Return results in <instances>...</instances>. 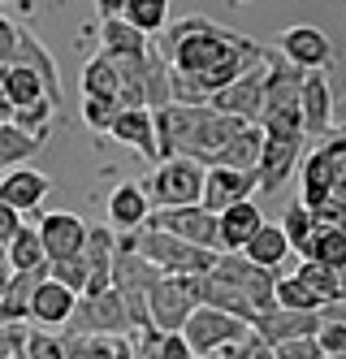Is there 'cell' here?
<instances>
[{
    "mask_svg": "<svg viewBox=\"0 0 346 359\" xmlns=\"http://www.w3.org/2000/svg\"><path fill=\"white\" fill-rule=\"evenodd\" d=\"M57 109L48 104V100H39V104H31V109H18L13 113V126L22 135H31L35 143H48V135H52V126H57Z\"/></svg>",
    "mask_w": 346,
    "mask_h": 359,
    "instance_id": "obj_35",
    "label": "cell"
},
{
    "mask_svg": "<svg viewBox=\"0 0 346 359\" xmlns=\"http://www.w3.org/2000/svg\"><path fill=\"white\" fill-rule=\"evenodd\" d=\"M264 225V212H260V203L247 199V203H234V208H225L217 217V251L225 255H238L251 238H255V229Z\"/></svg>",
    "mask_w": 346,
    "mask_h": 359,
    "instance_id": "obj_16",
    "label": "cell"
},
{
    "mask_svg": "<svg viewBox=\"0 0 346 359\" xmlns=\"http://www.w3.org/2000/svg\"><path fill=\"white\" fill-rule=\"evenodd\" d=\"M247 264H255V269H264V273H277L286 260H290V243H286V234H281V225H273V221H264L260 229H255V238L238 251Z\"/></svg>",
    "mask_w": 346,
    "mask_h": 359,
    "instance_id": "obj_22",
    "label": "cell"
},
{
    "mask_svg": "<svg viewBox=\"0 0 346 359\" xmlns=\"http://www.w3.org/2000/svg\"><path fill=\"white\" fill-rule=\"evenodd\" d=\"M13 48H18V22L0 13V65L13 61Z\"/></svg>",
    "mask_w": 346,
    "mask_h": 359,
    "instance_id": "obj_41",
    "label": "cell"
},
{
    "mask_svg": "<svg viewBox=\"0 0 346 359\" xmlns=\"http://www.w3.org/2000/svg\"><path fill=\"white\" fill-rule=\"evenodd\" d=\"M26 225V217H18L13 208H5V203H0V251H5L13 238H18V229Z\"/></svg>",
    "mask_w": 346,
    "mask_h": 359,
    "instance_id": "obj_42",
    "label": "cell"
},
{
    "mask_svg": "<svg viewBox=\"0 0 346 359\" xmlns=\"http://www.w3.org/2000/svg\"><path fill=\"white\" fill-rule=\"evenodd\" d=\"M69 338H130V312L117 290H104L91 299H78L69 316Z\"/></svg>",
    "mask_w": 346,
    "mask_h": 359,
    "instance_id": "obj_6",
    "label": "cell"
},
{
    "mask_svg": "<svg viewBox=\"0 0 346 359\" xmlns=\"http://www.w3.org/2000/svg\"><path fill=\"white\" fill-rule=\"evenodd\" d=\"M83 95L87 100H117L121 95V74H117V65L109 61V57H91L87 65H83Z\"/></svg>",
    "mask_w": 346,
    "mask_h": 359,
    "instance_id": "obj_28",
    "label": "cell"
},
{
    "mask_svg": "<svg viewBox=\"0 0 346 359\" xmlns=\"http://www.w3.org/2000/svg\"><path fill=\"white\" fill-rule=\"evenodd\" d=\"M48 277L52 281H57V286H65L69 294H78V299H83L87 294V260H83V255H69V260H57V264H48Z\"/></svg>",
    "mask_w": 346,
    "mask_h": 359,
    "instance_id": "obj_36",
    "label": "cell"
},
{
    "mask_svg": "<svg viewBox=\"0 0 346 359\" xmlns=\"http://www.w3.org/2000/svg\"><path fill=\"white\" fill-rule=\"evenodd\" d=\"M295 281L312 294V299H321V307H329V303H342V286H338V273L333 269H325V264H312V260H303L299 269H295Z\"/></svg>",
    "mask_w": 346,
    "mask_h": 359,
    "instance_id": "obj_31",
    "label": "cell"
},
{
    "mask_svg": "<svg viewBox=\"0 0 346 359\" xmlns=\"http://www.w3.org/2000/svg\"><path fill=\"white\" fill-rule=\"evenodd\" d=\"M325 325V316H299V312H281V307H264L251 320V333L264 346H290V342H307L316 338V329Z\"/></svg>",
    "mask_w": 346,
    "mask_h": 359,
    "instance_id": "obj_12",
    "label": "cell"
},
{
    "mask_svg": "<svg viewBox=\"0 0 346 359\" xmlns=\"http://www.w3.org/2000/svg\"><path fill=\"white\" fill-rule=\"evenodd\" d=\"M0 91L9 95V104H13V113L18 109H31V104H39V100H48V91H44V79L35 69H26V65H0ZM52 104V100H48ZM57 109V104H52Z\"/></svg>",
    "mask_w": 346,
    "mask_h": 359,
    "instance_id": "obj_26",
    "label": "cell"
},
{
    "mask_svg": "<svg viewBox=\"0 0 346 359\" xmlns=\"http://www.w3.org/2000/svg\"><path fill=\"white\" fill-rule=\"evenodd\" d=\"M48 187H52V182H48L39 169L22 165V169H13V173L0 177V203H5V208H13L18 217H31V212H39Z\"/></svg>",
    "mask_w": 346,
    "mask_h": 359,
    "instance_id": "obj_15",
    "label": "cell"
},
{
    "mask_svg": "<svg viewBox=\"0 0 346 359\" xmlns=\"http://www.w3.org/2000/svg\"><path fill=\"white\" fill-rule=\"evenodd\" d=\"M143 195L152 203V212H161V208H195L199 195H204V165L186 161V156L161 161L143 177Z\"/></svg>",
    "mask_w": 346,
    "mask_h": 359,
    "instance_id": "obj_3",
    "label": "cell"
},
{
    "mask_svg": "<svg viewBox=\"0 0 346 359\" xmlns=\"http://www.w3.org/2000/svg\"><path fill=\"white\" fill-rule=\"evenodd\" d=\"M312 212V221L321 225V229H342L346 234V199H325V203H316V208H307Z\"/></svg>",
    "mask_w": 346,
    "mask_h": 359,
    "instance_id": "obj_39",
    "label": "cell"
},
{
    "mask_svg": "<svg viewBox=\"0 0 346 359\" xmlns=\"http://www.w3.org/2000/svg\"><path fill=\"white\" fill-rule=\"evenodd\" d=\"M255 173H234V169H204V195H199V208L221 217L225 208H234V203H247L255 195Z\"/></svg>",
    "mask_w": 346,
    "mask_h": 359,
    "instance_id": "obj_13",
    "label": "cell"
},
{
    "mask_svg": "<svg viewBox=\"0 0 346 359\" xmlns=\"http://www.w3.org/2000/svg\"><path fill=\"white\" fill-rule=\"evenodd\" d=\"M152 217V203L143 195V182H117L109 195V229H121V234H139Z\"/></svg>",
    "mask_w": 346,
    "mask_h": 359,
    "instance_id": "obj_19",
    "label": "cell"
},
{
    "mask_svg": "<svg viewBox=\"0 0 346 359\" xmlns=\"http://www.w3.org/2000/svg\"><path fill=\"white\" fill-rule=\"evenodd\" d=\"M130 243V251H139L143 260L152 269H161L165 277H204L212 273V264H217V255L221 251H204V247H191V243H182V238H169L161 234V229H139V234H121Z\"/></svg>",
    "mask_w": 346,
    "mask_h": 359,
    "instance_id": "obj_2",
    "label": "cell"
},
{
    "mask_svg": "<svg viewBox=\"0 0 346 359\" xmlns=\"http://www.w3.org/2000/svg\"><path fill=\"white\" fill-rule=\"evenodd\" d=\"M273 307H281V312H299V316H321V312H325L321 299H312L299 281H295V273H290V277H277V286H273Z\"/></svg>",
    "mask_w": 346,
    "mask_h": 359,
    "instance_id": "obj_33",
    "label": "cell"
},
{
    "mask_svg": "<svg viewBox=\"0 0 346 359\" xmlns=\"http://www.w3.org/2000/svg\"><path fill=\"white\" fill-rule=\"evenodd\" d=\"M147 229H161L169 238H182L191 247H204V251H217V217L204 212L199 203L195 208H161L147 217Z\"/></svg>",
    "mask_w": 346,
    "mask_h": 359,
    "instance_id": "obj_9",
    "label": "cell"
},
{
    "mask_svg": "<svg viewBox=\"0 0 346 359\" xmlns=\"http://www.w3.org/2000/svg\"><path fill=\"white\" fill-rule=\"evenodd\" d=\"M121 22L130 31H139L143 39L161 35L169 27V5L165 0H121Z\"/></svg>",
    "mask_w": 346,
    "mask_h": 359,
    "instance_id": "obj_27",
    "label": "cell"
},
{
    "mask_svg": "<svg viewBox=\"0 0 346 359\" xmlns=\"http://www.w3.org/2000/svg\"><path fill=\"white\" fill-rule=\"evenodd\" d=\"M303 156V143H277V139H264V151H260V165H255V187L260 191H281L290 182Z\"/></svg>",
    "mask_w": 346,
    "mask_h": 359,
    "instance_id": "obj_21",
    "label": "cell"
},
{
    "mask_svg": "<svg viewBox=\"0 0 346 359\" xmlns=\"http://www.w3.org/2000/svg\"><path fill=\"white\" fill-rule=\"evenodd\" d=\"M35 234H39V247H44V260L57 264V260H69V255H83L87 221L74 217V212H44Z\"/></svg>",
    "mask_w": 346,
    "mask_h": 359,
    "instance_id": "obj_10",
    "label": "cell"
},
{
    "mask_svg": "<svg viewBox=\"0 0 346 359\" xmlns=\"http://www.w3.org/2000/svg\"><path fill=\"white\" fill-rule=\"evenodd\" d=\"M247 338H251V325L234 320L225 312H212V307H195L191 320L182 325V342L195 359H217L221 351L247 342Z\"/></svg>",
    "mask_w": 346,
    "mask_h": 359,
    "instance_id": "obj_4",
    "label": "cell"
},
{
    "mask_svg": "<svg viewBox=\"0 0 346 359\" xmlns=\"http://www.w3.org/2000/svg\"><path fill=\"white\" fill-rule=\"evenodd\" d=\"M5 255V264H9V273H35V269H44L48 260H44V247H39V234H35V225H22L18 229V238L0 251Z\"/></svg>",
    "mask_w": 346,
    "mask_h": 359,
    "instance_id": "obj_29",
    "label": "cell"
},
{
    "mask_svg": "<svg viewBox=\"0 0 346 359\" xmlns=\"http://www.w3.org/2000/svg\"><path fill=\"white\" fill-rule=\"evenodd\" d=\"M208 109H212V113H221V117H234V121L255 126L260 113H264V61L251 65L243 79H234L229 87H221L217 95L208 100Z\"/></svg>",
    "mask_w": 346,
    "mask_h": 359,
    "instance_id": "obj_8",
    "label": "cell"
},
{
    "mask_svg": "<svg viewBox=\"0 0 346 359\" xmlns=\"http://www.w3.org/2000/svg\"><path fill=\"white\" fill-rule=\"evenodd\" d=\"M173 74H186L208 100L234 79H243L251 65L264 61V43L225 31L208 18H182L173 27H165V43L156 48Z\"/></svg>",
    "mask_w": 346,
    "mask_h": 359,
    "instance_id": "obj_1",
    "label": "cell"
},
{
    "mask_svg": "<svg viewBox=\"0 0 346 359\" xmlns=\"http://www.w3.org/2000/svg\"><path fill=\"white\" fill-rule=\"evenodd\" d=\"M13 121V104H9V95L0 91V126H9Z\"/></svg>",
    "mask_w": 346,
    "mask_h": 359,
    "instance_id": "obj_44",
    "label": "cell"
},
{
    "mask_svg": "<svg viewBox=\"0 0 346 359\" xmlns=\"http://www.w3.org/2000/svg\"><path fill=\"white\" fill-rule=\"evenodd\" d=\"M199 307V277H161L147 290V325L156 333H182Z\"/></svg>",
    "mask_w": 346,
    "mask_h": 359,
    "instance_id": "obj_5",
    "label": "cell"
},
{
    "mask_svg": "<svg viewBox=\"0 0 346 359\" xmlns=\"http://www.w3.org/2000/svg\"><path fill=\"white\" fill-rule=\"evenodd\" d=\"M9 277H13V273H9V264H5V255H0V299H5V286H9Z\"/></svg>",
    "mask_w": 346,
    "mask_h": 359,
    "instance_id": "obj_45",
    "label": "cell"
},
{
    "mask_svg": "<svg viewBox=\"0 0 346 359\" xmlns=\"http://www.w3.org/2000/svg\"><path fill=\"white\" fill-rule=\"evenodd\" d=\"M18 359H65V338L48 329H26V346Z\"/></svg>",
    "mask_w": 346,
    "mask_h": 359,
    "instance_id": "obj_37",
    "label": "cell"
},
{
    "mask_svg": "<svg viewBox=\"0 0 346 359\" xmlns=\"http://www.w3.org/2000/svg\"><path fill=\"white\" fill-rule=\"evenodd\" d=\"M260 151H264V135H260V126H243L225 147H221V156L212 161L217 169H234V173H255L260 165ZM208 165V169H212Z\"/></svg>",
    "mask_w": 346,
    "mask_h": 359,
    "instance_id": "obj_25",
    "label": "cell"
},
{
    "mask_svg": "<svg viewBox=\"0 0 346 359\" xmlns=\"http://www.w3.org/2000/svg\"><path fill=\"white\" fill-rule=\"evenodd\" d=\"M9 65H26V69H35L39 79H44V91H48V100L57 104V113H61V74H57V61H52V53L48 48L26 31V27H18V48H13V61Z\"/></svg>",
    "mask_w": 346,
    "mask_h": 359,
    "instance_id": "obj_17",
    "label": "cell"
},
{
    "mask_svg": "<svg viewBox=\"0 0 346 359\" xmlns=\"http://www.w3.org/2000/svg\"><path fill=\"white\" fill-rule=\"evenodd\" d=\"M117 113H121L117 100H87V95H83V121L91 126L95 135H109V126H113Z\"/></svg>",
    "mask_w": 346,
    "mask_h": 359,
    "instance_id": "obj_38",
    "label": "cell"
},
{
    "mask_svg": "<svg viewBox=\"0 0 346 359\" xmlns=\"http://www.w3.org/2000/svg\"><path fill=\"white\" fill-rule=\"evenodd\" d=\"M74 307H78V294H69L65 286H57V281H39L35 286V294H31V316L26 320H35L39 329H65L69 325V316H74Z\"/></svg>",
    "mask_w": 346,
    "mask_h": 359,
    "instance_id": "obj_20",
    "label": "cell"
},
{
    "mask_svg": "<svg viewBox=\"0 0 346 359\" xmlns=\"http://www.w3.org/2000/svg\"><path fill=\"white\" fill-rule=\"evenodd\" d=\"M212 273H217L221 281H229V286L243 294L255 312H264V307H273V286H277V273H264L255 264H247L243 255H217V264H212Z\"/></svg>",
    "mask_w": 346,
    "mask_h": 359,
    "instance_id": "obj_11",
    "label": "cell"
},
{
    "mask_svg": "<svg viewBox=\"0 0 346 359\" xmlns=\"http://www.w3.org/2000/svg\"><path fill=\"white\" fill-rule=\"evenodd\" d=\"M147 39L139 31H130L121 18H104L100 22V57L109 61H135V57H147Z\"/></svg>",
    "mask_w": 346,
    "mask_h": 359,
    "instance_id": "obj_24",
    "label": "cell"
},
{
    "mask_svg": "<svg viewBox=\"0 0 346 359\" xmlns=\"http://www.w3.org/2000/svg\"><path fill=\"white\" fill-rule=\"evenodd\" d=\"M109 135L117 143H126V147H135L143 161L161 165V151H156V117L147 109H121L113 117V126H109Z\"/></svg>",
    "mask_w": 346,
    "mask_h": 359,
    "instance_id": "obj_18",
    "label": "cell"
},
{
    "mask_svg": "<svg viewBox=\"0 0 346 359\" xmlns=\"http://www.w3.org/2000/svg\"><path fill=\"white\" fill-rule=\"evenodd\" d=\"M65 359H87V338H65Z\"/></svg>",
    "mask_w": 346,
    "mask_h": 359,
    "instance_id": "obj_43",
    "label": "cell"
},
{
    "mask_svg": "<svg viewBox=\"0 0 346 359\" xmlns=\"http://www.w3.org/2000/svg\"><path fill=\"white\" fill-rule=\"evenodd\" d=\"M316 229H321V225H316V221H312V212L295 199V203L286 208V217H281V234H286V243H290V255H295V251L303 255V251H307V243L316 238Z\"/></svg>",
    "mask_w": 346,
    "mask_h": 359,
    "instance_id": "obj_34",
    "label": "cell"
},
{
    "mask_svg": "<svg viewBox=\"0 0 346 359\" xmlns=\"http://www.w3.org/2000/svg\"><path fill=\"white\" fill-rule=\"evenodd\" d=\"M277 57L286 65H295L299 74H325V65L333 61V43L321 27L299 22V27H286L277 39Z\"/></svg>",
    "mask_w": 346,
    "mask_h": 359,
    "instance_id": "obj_7",
    "label": "cell"
},
{
    "mask_svg": "<svg viewBox=\"0 0 346 359\" xmlns=\"http://www.w3.org/2000/svg\"><path fill=\"white\" fill-rule=\"evenodd\" d=\"M338 286H342V299H346V264L338 269Z\"/></svg>",
    "mask_w": 346,
    "mask_h": 359,
    "instance_id": "obj_46",
    "label": "cell"
},
{
    "mask_svg": "<svg viewBox=\"0 0 346 359\" xmlns=\"http://www.w3.org/2000/svg\"><path fill=\"white\" fill-rule=\"evenodd\" d=\"M35 151H44V143H35L31 135H22L13 121L0 126V177L13 173V169H22L26 161L35 156Z\"/></svg>",
    "mask_w": 346,
    "mask_h": 359,
    "instance_id": "obj_30",
    "label": "cell"
},
{
    "mask_svg": "<svg viewBox=\"0 0 346 359\" xmlns=\"http://www.w3.org/2000/svg\"><path fill=\"white\" fill-rule=\"evenodd\" d=\"M26 346V325H0V359H18Z\"/></svg>",
    "mask_w": 346,
    "mask_h": 359,
    "instance_id": "obj_40",
    "label": "cell"
},
{
    "mask_svg": "<svg viewBox=\"0 0 346 359\" xmlns=\"http://www.w3.org/2000/svg\"><path fill=\"white\" fill-rule=\"evenodd\" d=\"M299 117H303V139H325V135H333V91H329L325 74H303Z\"/></svg>",
    "mask_w": 346,
    "mask_h": 359,
    "instance_id": "obj_14",
    "label": "cell"
},
{
    "mask_svg": "<svg viewBox=\"0 0 346 359\" xmlns=\"http://www.w3.org/2000/svg\"><path fill=\"white\" fill-rule=\"evenodd\" d=\"M39 281H48V264L35 269V273H13L9 286H5V299H0V325H26L31 316V294Z\"/></svg>",
    "mask_w": 346,
    "mask_h": 359,
    "instance_id": "obj_23",
    "label": "cell"
},
{
    "mask_svg": "<svg viewBox=\"0 0 346 359\" xmlns=\"http://www.w3.org/2000/svg\"><path fill=\"white\" fill-rule=\"evenodd\" d=\"M303 260L325 264V269H333V273H338V269L346 264V234H342V229H316V238L307 243Z\"/></svg>",
    "mask_w": 346,
    "mask_h": 359,
    "instance_id": "obj_32",
    "label": "cell"
}]
</instances>
